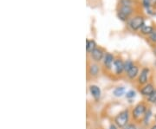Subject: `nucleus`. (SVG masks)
Here are the masks:
<instances>
[{
  "instance_id": "obj_1",
  "label": "nucleus",
  "mask_w": 156,
  "mask_h": 129,
  "mask_svg": "<svg viewBox=\"0 0 156 129\" xmlns=\"http://www.w3.org/2000/svg\"><path fill=\"white\" fill-rule=\"evenodd\" d=\"M128 119H129V111L128 109L123 110L122 112H120L115 118V123L118 127L123 128L125 126L128 125Z\"/></svg>"
},
{
  "instance_id": "obj_2",
  "label": "nucleus",
  "mask_w": 156,
  "mask_h": 129,
  "mask_svg": "<svg viewBox=\"0 0 156 129\" xmlns=\"http://www.w3.org/2000/svg\"><path fill=\"white\" fill-rule=\"evenodd\" d=\"M147 107L144 103H139L137 104L133 109V112H132V116L134 120H140V118L144 117L146 112H147Z\"/></svg>"
},
{
  "instance_id": "obj_3",
  "label": "nucleus",
  "mask_w": 156,
  "mask_h": 129,
  "mask_svg": "<svg viewBox=\"0 0 156 129\" xmlns=\"http://www.w3.org/2000/svg\"><path fill=\"white\" fill-rule=\"evenodd\" d=\"M144 23L145 21H144L143 17L140 16H137V17H134V18L131 19V21L129 22V26L134 30H138L145 25Z\"/></svg>"
},
{
  "instance_id": "obj_4",
  "label": "nucleus",
  "mask_w": 156,
  "mask_h": 129,
  "mask_svg": "<svg viewBox=\"0 0 156 129\" xmlns=\"http://www.w3.org/2000/svg\"><path fill=\"white\" fill-rule=\"evenodd\" d=\"M132 12H133V9L131 6L122 5L121 7L120 11H118V17L122 21H126L128 17L132 14Z\"/></svg>"
},
{
  "instance_id": "obj_5",
  "label": "nucleus",
  "mask_w": 156,
  "mask_h": 129,
  "mask_svg": "<svg viewBox=\"0 0 156 129\" xmlns=\"http://www.w3.org/2000/svg\"><path fill=\"white\" fill-rule=\"evenodd\" d=\"M149 72H150V70L148 68H144L141 69L140 73L139 74V77H138V83L140 85H145L147 83Z\"/></svg>"
},
{
  "instance_id": "obj_6",
  "label": "nucleus",
  "mask_w": 156,
  "mask_h": 129,
  "mask_svg": "<svg viewBox=\"0 0 156 129\" xmlns=\"http://www.w3.org/2000/svg\"><path fill=\"white\" fill-rule=\"evenodd\" d=\"M154 89H154V86L152 84V83H147V84H145L141 88L140 94H141V96L148 97L154 91Z\"/></svg>"
},
{
  "instance_id": "obj_7",
  "label": "nucleus",
  "mask_w": 156,
  "mask_h": 129,
  "mask_svg": "<svg viewBox=\"0 0 156 129\" xmlns=\"http://www.w3.org/2000/svg\"><path fill=\"white\" fill-rule=\"evenodd\" d=\"M89 92L91 94V96H93V98L95 99V101H98L101 97V92L100 88L96 85H91L89 86Z\"/></svg>"
},
{
  "instance_id": "obj_8",
  "label": "nucleus",
  "mask_w": 156,
  "mask_h": 129,
  "mask_svg": "<svg viewBox=\"0 0 156 129\" xmlns=\"http://www.w3.org/2000/svg\"><path fill=\"white\" fill-rule=\"evenodd\" d=\"M90 54H91L92 59L95 62H100V61H101L104 58L103 51H101V49H98V48H96L95 51H92V53H90Z\"/></svg>"
},
{
  "instance_id": "obj_9",
  "label": "nucleus",
  "mask_w": 156,
  "mask_h": 129,
  "mask_svg": "<svg viewBox=\"0 0 156 129\" xmlns=\"http://www.w3.org/2000/svg\"><path fill=\"white\" fill-rule=\"evenodd\" d=\"M115 62V59H114V56L110 54V53H107L106 55L104 56L103 58V64L107 68H110L112 67V65Z\"/></svg>"
},
{
  "instance_id": "obj_10",
  "label": "nucleus",
  "mask_w": 156,
  "mask_h": 129,
  "mask_svg": "<svg viewBox=\"0 0 156 129\" xmlns=\"http://www.w3.org/2000/svg\"><path fill=\"white\" fill-rule=\"evenodd\" d=\"M115 71L116 75H121L124 71V62L121 59H116L114 62Z\"/></svg>"
},
{
  "instance_id": "obj_11",
  "label": "nucleus",
  "mask_w": 156,
  "mask_h": 129,
  "mask_svg": "<svg viewBox=\"0 0 156 129\" xmlns=\"http://www.w3.org/2000/svg\"><path fill=\"white\" fill-rule=\"evenodd\" d=\"M138 74H139V68L136 65H134L132 68L127 73V75L130 80H134L138 75Z\"/></svg>"
},
{
  "instance_id": "obj_12",
  "label": "nucleus",
  "mask_w": 156,
  "mask_h": 129,
  "mask_svg": "<svg viewBox=\"0 0 156 129\" xmlns=\"http://www.w3.org/2000/svg\"><path fill=\"white\" fill-rule=\"evenodd\" d=\"M96 49V44L94 40H87L86 41V51L88 53H92Z\"/></svg>"
},
{
  "instance_id": "obj_13",
  "label": "nucleus",
  "mask_w": 156,
  "mask_h": 129,
  "mask_svg": "<svg viewBox=\"0 0 156 129\" xmlns=\"http://www.w3.org/2000/svg\"><path fill=\"white\" fill-rule=\"evenodd\" d=\"M99 71H100V68L97 64H91L89 68V73L90 75L92 76H96L98 74H99Z\"/></svg>"
},
{
  "instance_id": "obj_14",
  "label": "nucleus",
  "mask_w": 156,
  "mask_h": 129,
  "mask_svg": "<svg viewBox=\"0 0 156 129\" xmlns=\"http://www.w3.org/2000/svg\"><path fill=\"white\" fill-rule=\"evenodd\" d=\"M154 30V28H153L152 26H149V25H144L142 28L140 29L141 33L144 34V35H149V36L152 34V32H153Z\"/></svg>"
},
{
  "instance_id": "obj_15",
  "label": "nucleus",
  "mask_w": 156,
  "mask_h": 129,
  "mask_svg": "<svg viewBox=\"0 0 156 129\" xmlns=\"http://www.w3.org/2000/svg\"><path fill=\"white\" fill-rule=\"evenodd\" d=\"M124 93H125V89H124L123 87H117V88L115 89L114 92H113L114 96H116V97H121V96H122L123 95H124Z\"/></svg>"
},
{
  "instance_id": "obj_16",
  "label": "nucleus",
  "mask_w": 156,
  "mask_h": 129,
  "mask_svg": "<svg viewBox=\"0 0 156 129\" xmlns=\"http://www.w3.org/2000/svg\"><path fill=\"white\" fill-rule=\"evenodd\" d=\"M134 66V63L131 60H127L126 62H124V71L126 73H128V71L132 68V67Z\"/></svg>"
},
{
  "instance_id": "obj_17",
  "label": "nucleus",
  "mask_w": 156,
  "mask_h": 129,
  "mask_svg": "<svg viewBox=\"0 0 156 129\" xmlns=\"http://www.w3.org/2000/svg\"><path fill=\"white\" fill-rule=\"evenodd\" d=\"M151 116H152V112H151V110H149V109H148V110H147L145 115H144V117H143V121H144V123H145L146 125H147V124H148Z\"/></svg>"
},
{
  "instance_id": "obj_18",
  "label": "nucleus",
  "mask_w": 156,
  "mask_h": 129,
  "mask_svg": "<svg viewBox=\"0 0 156 129\" xmlns=\"http://www.w3.org/2000/svg\"><path fill=\"white\" fill-rule=\"evenodd\" d=\"M147 101L150 102V103H154L155 104L156 103V89H154V91L151 94L150 96L147 97Z\"/></svg>"
},
{
  "instance_id": "obj_19",
  "label": "nucleus",
  "mask_w": 156,
  "mask_h": 129,
  "mask_svg": "<svg viewBox=\"0 0 156 129\" xmlns=\"http://www.w3.org/2000/svg\"><path fill=\"white\" fill-rule=\"evenodd\" d=\"M134 96H135V92L134 90H130V91L127 92V94H126V97L128 99H132V98H134Z\"/></svg>"
},
{
  "instance_id": "obj_20",
  "label": "nucleus",
  "mask_w": 156,
  "mask_h": 129,
  "mask_svg": "<svg viewBox=\"0 0 156 129\" xmlns=\"http://www.w3.org/2000/svg\"><path fill=\"white\" fill-rule=\"evenodd\" d=\"M149 38L153 42V43H156V30H154L150 36H149Z\"/></svg>"
},
{
  "instance_id": "obj_21",
  "label": "nucleus",
  "mask_w": 156,
  "mask_h": 129,
  "mask_svg": "<svg viewBox=\"0 0 156 129\" xmlns=\"http://www.w3.org/2000/svg\"><path fill=\"white\" fill-rule=\"evenodd\" d=\"M142 3H143V5L146 7L147 9H149L151 6V0H142Z\"/></svg>"
},
{
  "instance_id": "obj_22",
  "label": "nucleus",
  "mask_w": 156,
  "mask_h": 129,
  "mask_svg": "<svg viewBox=\"0 0 156 129\" xmlns=\"http://www.w3.org/2000/svg\"><path fill=\"white\" fill-rule=\"evenodd\" d=\"M121 3L122 5L130 6L132 4V0H121Z\"/></svg>"
},
{
  "instance_id": "obj_23",
  "label": "nucleus",
  "mask_w": 156,
  "mask_h": 129,
  "mask_svg": "<svg viewBox=\"0 0 156 129\" xmlns=\"http://www.w3.org/2000/svg\"><path fill=\"white\" fill-rule=\"evenodd\" d=\"M122 129H137L136 126L134 124H128L127 126H125Z\"/></svg>"
},
{
  "instance_id": "obj_24",
  "label": "nucleus",
  "mask_w": 156,
  "mask_h": 129,
  "mask_svg": "<svg viewBox=\"0 0 156 129\" xmlns=\"http://www.w3.org/2000/svg\"><path fill=\"white\" fill-rule=\"evenodd\" d=\"M117 127H117L116 125H115V124H111L108 129H117Z\"/></svg>"
},
{
  "instance_id": "obj_25",
  "label": "nucleus",
  "mask_w": 156,
  "mask_h": 129,
  "mask_svg": "<svg viewBox=\"0 0 156 129\" xmlns=\"http://www.w3.org/2000/svg\"><path fill=\"white\" fill-rule=\"evenodd\" d=\"M151 5H156V0H151Z\"/></svg>"
},
{
  "instance_id": "obj_26",
  "label": "nucleus",
  "mask_w": 156,
  "mask_h": 129,
  "mask_svg": "<svg viewBox=\"0 0 156 129\" xmlns=\"http://www.w3.org/2000/svg\"><path fill=\"white\" fill-rule=\"evenodd\" d=\"M151 129H156V125H154V126H152Z\"/></svg>"
},
{
  "instance_id": "obj_27",
  "label": "nucleus",
  "mask_w": 156,
  "mask_h": 129,
  "mask_svg": "<svg viewBox=\"0 0 156 129\" xmlns=\"http://www.w3.org/2000/svg\"><path fill=\"white\" fill-rule=\"evenodd\" d=\"M154 55L156 56V47L154 48Z\"/></svg>"
},
{
  "instance_id": "obj_28",
  "label": "nucleus",
  "mask_w": 156,
  "mask_h": 129,
  "mask_svg": "<svg viewBox=\"0 0 156 129\" xmlns=\"http://www.w3.org/2000/svg\"><path fill=\"white\" fill-rule=\"evenodd\" d=\"M154 119H155V120H156V114H155V115H154Z\"/></svg>"
},
{
  "instance_id": "obj_29",
  "label": "nucleus",
  "mask_w": 156,
  "mask_h": 129,
  "mask_svg": "<svg viewBox=\"0 0 156 129\" xmlns=\"http://www.w3.org/2000/svg\"><path fill=\"white\" fill-rule=\"evenodd\" d=\"M155 105H156V103H155Z\"/></svg>"
}]
</instances>
